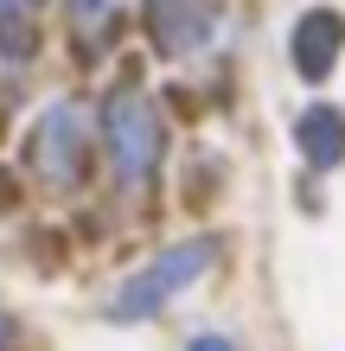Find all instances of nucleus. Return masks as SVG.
Segmentation results:
<instances>
[{
  "mask_svg": "<svg viewBox=\"0 0 345 351\" xmlns=\"http://www.w3.org/2000/svg\"><path fill=\"white\" fill-rule=\"evenodd\" d=\"M77 7H84V13H103V7H109V0H77Z\"/></svg>",
  "mask_w": 345,
  "mask_h": 351,
  "instance_id": "nucleus-9",
  "label": "nucleus"
},
{
  "mask_svg": "<svg viewBox=\"0 0 345 351\" xmlns=\"http://www.w3.org/2000/svg\"><path fill=\"white\" fill-rule=\"evenodd\" d=\"M13 345V326H7V313H0V351H7Z\"/></svg>",
  "mask_w": 345,
  "mask_h": 351,
  "instance_id": "nucleus-8",
  "label": "nucleus"
},
{
  "mask_svg": "<svg viewBox=\"0 0 345 351\" xmlns=\"http://www.w3.org/2000/svg\"><path fill=\"white\" fill-rule=\"evenodd\" d=\"M0 7H7V13H19V7H32V0H0Z\"/></svg>",
  "mask_w": 345,
  "mask_h": 351,
  "instance_id": "nucleus-10",
  "label": "nucleus"
},
{
  "mask_svg": "<svg viewBox=\"0 0 345 351\" xmlns=\"http://www.w3.org/2000/svg\"><path fill=\"white\" fill-rule=\"evenodd\" d=\"M38 167L51 185H71L84 173V134H77V109H51L38 128Z\"/></svg>",
  "mask_w": 345,
  "mask_h": 351,
  "instance_id": "nucleus-4",
  "label": "nucleus"
},
{
  "mask_svg": "<svg viewBox=\"0 0 345 351\" xmlns=\"http://www.w3.org/2000/svg\"><path fill=\"white\" fill-rule=\"evenodd\" d=\"M339 45H345V19L333 7H313L307 19H294V71L307 84H326V71L339 64Z\"/></svg>",
  "mask_w": 345,
  "mask_h": 351,
  "instance_id": "nucleus-3",
  "label": "nucleus"
},
{
  "mask_svg": "<svg viewBox=\"0 0 345 351\" xmlns=\"http://www.w3.org/2000/svg\"><path fill=\"white\" fill-rule=\"evenodd\" d=\"M186 351H237V345H230V339H217V332H198Z\"/></svg>",
  "mask_w": 345,
  "mask_h": 351,
  "instance_id": "nucleus-7",
  "label": "nucleus"
},
{
  "mask_svg": "<svg viewBox=\"0 0 345 351\" xmlns=\"http://www.w3.org/2000/svg\"><path fill=\"white\" fill-rule=\"evenodd\" d=\"M211 256H217V243H179V250H160V256L115 294L109 313H115V319H147V313H160L179 287H192V281L211 268Z\"/></svg>",
  "mask_w": 345,
  "mask_h": 351,
  "instance_id": "nucleus-1",
  "label": "nucleus"
},
{
  "mask_svg": "<svg viewBox=\"0 0 345 351\" xmlns=\"http://www.w3.org/2000/svg\"><path fill=\"white\" fill-rule=\"evenodd\" d=\"M103 141H109V160H115L121 185L141 192L147 173H154V160H160V121H154V109L141 96H115L109 115H103Z\"/></svg>",
  "mask_w": 345,
  "mask_h": 351,
  "instance_id": "nucleus-2",
  "label": "nucleus"
},
{
  "mask_svg": "<svg viewBox=\"0 0 345 351\" xmlns=\"http://www.w3.org/2000/svg\"><path fill=\"white\" fill-rule=\"evenodd\" d=\"M147 32L167 51H192L205 38V0H147Z\"/></svg>",
  "mask_w": 345,
  "mask_h": 351,
  "instance_id": "nucleus-6",
  "label": "nucleus"
},
{
  "mask_svg": "<svg viewBox=\"0 0 345 351\" xmlns=\"http://www.w3.org/2000/svg\"><path fill=\"white\" fill-rule=\"evenodd\" d=\"M294 141H300V154H307V167H345V115L333 109V102L300 109Z\"/></svg>",
  "mask_w": 345,
  "mask_h": 351,
  "instance_id": "nucleus-5",
  "label": "nucleus"
}]
</instances>
